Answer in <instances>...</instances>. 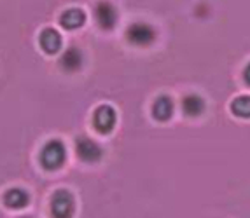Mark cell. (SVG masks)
Masks as SVG:
<instances>
[{
  "instance_id": "cell-1",
  "label": "cell",
  "mask_w": 250,
  "mask_h": 218,
  "mask_svg": "<svg viewBox=\"0 0 250 218\" xmlns=\"http://www.w3.org/2000/svg\"><path fill=\"white\" fill-rule=\"evenodd\" d=\"M41 164L42 168L47 169V171H54V169H60L65 164L67 159V148H65V143L62 140H49V142L42 147L41 150Z\"/></svg>"
},
{
  "instance_id": "cell-2",
  "label": "cell",
  "mask_w": 250,
  "mask_h": 218,
  "mask_svg": "<svg viewBox=\"0 0 250 218\" xmlns=\"http://www.w3.org/2000/svg\"><path fill=\"white\" fill-rule=\"evenodd\" d=\"M126 40L131 46L147 47L156 40V30L146 21H135L126 28Z\"/></svg>"
},
{
  "instance_id": "cell-3",
  "label": "cell",
  "mask_w": 250,
  "mask_h": 218,
  "mask_svg": "<svg viewBox=\"0 0 250 218\" xmlns=\"http://www.w3.org/2000/svg\"><path fill=\"white\" fill-rule=\"evenodd\" d=\"M75 213V199L70 190H56L51 197V215L53 218H72Z\"/></svg>"
},
{
  "instance_id": "cell-4",
  "label": "cell",
  "mask_w": 250,
  "mask_h": 218,
  "mask_svg": "<svg viewBox=\"0 0 250 218\" xmlns=\"http://www.w3.org/2000/svg\"><path fill=\"white\" fill-rule=\"evenodd\" d=\"M117 124V112L110 105H100L93 113V126L102 134H108Z\"/></svg>"
},
{
  "instance_id": "cell-5",
  "label": "cell",
  "mask_w": 250,
  "mask_h": 218,
  "mask_svg": "<svg viewBox=\"0 0 250 218\" xmlns=\"http://www.w3.org/2000/svg\"><path fill=\"white\" fill-rule=\"evenodd\" d=\"M75 152L77 157L84 163H98L104 157V150L95 140L88 138V136H79L75 140Z\"/></svg>"
},
{
  "instance_id": "cell-6",
  "label": "cell",
  "mask_w": 250,
  "mask_h": 218,
  "mask_svg": "<svg viewBox=\"0 0 250 218\" xmlns=\"http://www.w3.org/2000/svg\"><path fill=\"white\" fill-rule=\"evenodd\" d=\"M95 19L102 30H112L117 23V9L107 0H102L95 5Z\"/></svg>"
},
{
  "instance_id": "cell-7",
  "label": "cell",
  "mask_w": 250,
  "mask_h": 218,
  "mask_svg": "<svg viewBox=\"0 0 250 218\" xmlns=\"http://www.w3.org/2000/svg\"><path fill=\"white\" fill-rule=\"evenodd\" d=\"M39 44H41L42 51L47 54H56L63 46L62 35L54 28H44L39 35Z\"/></svg>"
},
{
  "instance_id": "cell-8",
  "label": "cell",
  "mask_w": 250,
  "mask_h": 218,
  "mask_svg": "<svg viewBox=\"0 0 250 218\" xmlns=\"http://www.w3.org/2000/svg\"><path fill=\"white\" fill-rule=\"evenodd\" d=\"M83 63H84L83 51L77 49V47H68L62 54V58H60V67H62V70L70 72V73L79 72L81 68H83Z\"/></svg>"
},
{
  "instance_id": "cell-9",
  "label": "cell",
  "mask_w": 250,
  "mask_h": 218,
  "mask_svg": "<svg viewBox=\"0 0 250 218\" xmlns=\"http://www.w3.org/2000/svg\"><path fill=\"white\" fill-rule=\"evenodd\" d=\"M2 201L7 208H13V210H21V208H26L30 202V194L25 189H20V187H14V189H9L2 196Z\"/></svg>"
},
{
  "instance_id": "cell-10",
  "label": "cell",
  "mask_w": 250,
  "mask_h": 218,
  "mask_svg": "<svg viewBox=\"0 0 250 218\" xmlns=\"http://www.w3.org/2000/svg\"><path fill=\"white\" fill-rule=\"evenodd\" d=\"M86 23V13L79 7L67 9L65 13L60 16V25L65 30H77Z\"/></svg>"
},
{
  "instance_id": "cell-11",
  "label": "cell",
  "mask_w": 250,
  "mask_h": 218,
  "mask_svg": "<svg viewBox=\"0 0 250 218\" xmlns=\"http://www.w3.org/2000/svg\"><path fill=\"white\" fill-rule=\"evenodd\" d=\"M173 109H175L173 100H171L168 94H161V96L156 98L154 105H152V115H154L158 121L165 122L173 115Z\"/></svg>"
},
{
  "instance_id": "cell-12",
  "label": "cell",
  "mask_w": 250,
  "mask_h": 218,
  "mask_svg": "<svg viewBox=\"0 0 250 218\" xmlns=\"http://www.w3.org/2000/svg\"><path fill=\"white\" fill-rule=\"evenodd\" d=\"M205 100L200 94H188L182 100V112L188 117H198L205 112Z\"/></svg>"
},
{
  "instance_id": "cell-13",
  "label": "cell",
  "mask_w": 250,
  "mask_h": 218,
  "mask_svg": "<svg viewBox=\"0 0 250 218\" xmlns=\"http://www.w3.org/2000/svg\"><path fill=\"white\" fill-rule=\"evenodd\" d=\"M231 110L238 117L250 119V96H240L231 103Z\"/></svg>"
},
{
  "instance_id": "cell-14",
  "label": "cell",
  "mask_w": 250,
  "mask_h": 218,
  "mask_svg": "<svg viewBox=\"0 0 250 218\" xmlns=\"http://www.w3.org/2000/svg\"><path fill=\"white\" fill-rule=\"evenodd\" d=\"M243 77H245V82H247V84H250V65L245 68V72H243Z\"/></svg>"
},
{
  "instance_id": "cell-15",
  "label": "cell",
  "mask_w": 250,
  "mask_h": 218,
  "mask_svg": "<svg viewBox=\"0 0 250 218\" xmlns=\"http://www.w3.org/2000/svg\"><path fill=\"white\" fill-rule=\"evenodd\" d=\"M23 218H32V217H23Z\"/></svg>"
}]
</instances>
